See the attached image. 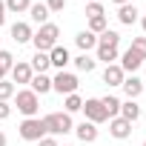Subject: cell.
<instances>
[{
	"label": "cell",
	"mask_w": 146,
	"mask_h": 146,
	"mask_svg": "<svg viewBox=\"0 0 146 146\" xmlns=\"http://www.w3.org/2000/svg\"><path fill=\"white\" fill-rule=\"evenodd\" d=\"M57 37H60V26H57V23H43V26L35 32V37H32L35 52H52V49L57 46Z\"/></svg>",
	"instance_id": "1"
},
{
	"label": "cell",
	"mask_w": 146,
	"mask_h": 146,
	"mask_svg": "<svg viewBox=\"0 0 146 146\" xmlns=\"http://www.w3.org/2000/svg\"><path fill=\"white\" fill-rule=\"evenodd\" d=\"M43 126H46V135H52V137L69 135L72 129H75V123H72V115H66V112H49V115L43 117Z\"/></svg>",
	"instance_id": "2"
},
{
	"label": "cell",
	"mask_w": 146,
	"mask_h": 146,
	"mask_svg": "<svg viewBox=\"0 0 146 146\" xmlns=\"http://www.w3.org/2000/svg\"><path fill=\"white\" fill-rule=\"evenodd\" d=\"M15 106H17V112H20L23 117H37V112H40V98H37L32 89H20V92H15Z\"/></svg>",
	"instance_id": "3"
},
{
	"label": "cell",
	"mask_w": 146,
	"mask_h": 146,
	"mask_svg": "<svg viewBox=\"0 0 146 146\" xmlns=\"http://www.w3.org/2000/svg\"><path fill=\"white\" fill-rule=\"evenodd\" d=\"M17 135L29 143H37L40 137H46V126H43V117H23L20 126H17Z\"/></svg>",
	"instance_id": "4"
},
{
	"label": "cell",
	"mask_w": 146,
	"mask_h": 146,
	"mask_svg": "<svg viewBox=\"0 0 146 146\" xmlns=\"http://www.w3.org/2000/svg\"><path fill=\"white\" fill-rule=\"evenodd\" d=\"M78 86H80V80H78V75L75 72H57V75L52 78V92H57V95H75L78 92Z\"/></svg>",
	"instance_id": "5"
},
{
	"label": "cell",
	"mask_w": 146,
	"mask_h": 146,
	"mask_svg": "<svg viewBox=\"0 0 146 146\" xmlns=\"http://www.w3.org/2000/svg\"><path fill=\"white\" fill-rule=\"evenodd\" d=\"M83 115H86V120L89 123H106L109 120V115H106V109H103V103H100V98H86L83 100V109H80Z\"/></svg>",
	"instance_id": "6"
},
{
	"label": "cell",
	"mask_w": 146,
	"mask_h": 146,
	"mask_svg": "<svg viewBox=\"0 0 146 146\" xmlns=\"http://www.w3.org/2000/svg\"><path fill=\"white\" fill-rule=\"evenodd\" d=\"M32 66L26 63V60H17L15 66H12V72H9V80L12 83H20V86H29V80H32Z\"/></svg>",
	"instance_id": "7"
},
{
	"label": "cell",
	"mask_w": 146,
	"mask_h": 146,
	"mask_svg": "<svg viewBox=\"0 0 146 146\" xmlns=\"http://www.w3.org/2000/svg\"><path fill=\"white\" fill-rule=\"evenodd\" d=\"M32 37H35V29H32L26 20H15V23H12V40H15L17 46L32 43Z\"/></svg>",
	"instance_id": "8"
},
{
	"label": "cell",
	"mask_w": 146,
	"mask_h": 146,
	"mask_svg": "<svg viewBox=\"0 0 146 146\" xmlns=\"http://www.w3.org/2000/svg\"><path fill=\"white\" fill-rule=\"evenodd\" d=\"M117 60H120L117 66H120L123 72H132V75H135V72H137V69L143 66V60H146V57H140V54H137L135 49H126V52H123V54H120Z\"/></svg>",
	"instance_id": "9"
},
{
	"label": "cell",
	"mask_w": 146,
	"mask_h": 146,
	"mask_svg": "<svg viewBox=\"0 0 146 146\" xmlns=\"http://www.w3.org/2000/svg\"><path fill=\"white\" fill-rule=\"evenodd\" d=\"M49 63H52V66H54L57 72H63V69H66V66L72 63V54H69V49L57 43V46H54V49L49 52Z\"/></svg>",
	"instance_id": "10"
},
{
	"label": "cell",
	"mask_w": 146,
	"mask_h": 146,
	"mask_svg": "<svg viewBox=\"0 0 146 146\" xmlns=\"http://www.w3.org/2000/svg\"><path fill=\"white\" fill-rule=\"evenodd\" d=\"M72 132L78 135V140H80V143H95V140H98V135H100V132H98V126H95V123H89V120L78 123Z\"/></svg>",
	"instance_id": "11"
},
{
	"label": "cell",
	"mask_w": 146,
	"mask_h": 146,
	"mask_svg": "<svg viewBox=\"0 0 146 146\" xmlns=\"http://www.w3.org/2000/svg\"><path fill=\"white\" fill-rule=\"evenodd\" d=\"M109 135H112L115 140H126V137L132 135V123L123 120V117H112V120H109Z\"/></svg>",
	"instance_id": "12"
},
{
	"label": "cell",
	"mask_w": 146,
	"mask_h": 146,
	"mask_svg": "<svg viewBox=\"0 0 146 146\" xmlns=\"http://www.w3.org/2000/svg\"><path fill=\"white\" fill-rule=\"evenodd\" d=\"M123 80H126V72H123L117 63H109V66L103 69V83H106V86H123Z\"/></svg>",
	"instance_id": "13"
},
{
	"label": "cell",
	"mask_w": 146,
	"mask_h": 146,
	"mask_svg": "<svg viewBox=\"0 0 146 146\" xmlns=\"http://www.w3.org/2000/svg\"><path fill=\"white\" fill-rule=\"evenodd\" d=\"M75 46H78L83 54H89L92 49H98V35H92L89 29H83V32L75 35Z\"/></svg>",
	"instance_id": "14"
},
{
	"label": "cell",
	"mask_w": 146,
	"mask_h": 146,
	"mask_svg": "<svg viewBox=\"0 0 146 146\" xmlns=\"http://www.w3.org/2000/svg\"><path fill=\"white\" fill-rule=\"evenodd\" d=\"M117 20H120L123 26H132V23H137V20H140V12H137V6H135V3H123V6H117Z\"/></svg>",
	"instance_id": "15"
},
{
	"label": "cell",
	"mask_w": 146,
	"mask_h": 146,
	"mask_svg": "<svg viewBox=\"0 0 146 146\" xmlns=\"http://www.w3.org/2000/svg\"><path fill=\"white\" fill-rule=\"evenodd\" d=\"M29 89H32L37 98H43V95H49V92H52V78H49V75H32Z\"/></svg>",
	"instance_id": "16"
},
{
	"label": "cell",
	"mask_w": 146,
	"mask_h": 146,
	"mask_svg": "<svg viewBox=\"0 0 146 146\" xmlns=\"http://www.w3.org/2000/svg\"><path fill=\"white\" fill-rule=\"evenodd\" d=\"M123 92H126V100H137L140 95H143V80L137 78V75H132V78H126L123 80V86H120Z\"/></svg>",
	"instance_id": "17"
},
{
	"label": "cell",
	"mask_w": 146,
	"mask_h": 146,
	"mask_svg": "<svg viewBox=\"0 0 146 146\" xmlns=\"http://www.w3.org/2000/svg\"><path fill=\"white\" fill-rule=\"evenodd\" d=\"M29 66H32L35 75H46V72L52 69V63H49V52H35L32 60H29Z\"/></svg>",
	"instance_id": "18"
},
{
	"label": "cell",
	"mask_w": 146,
	"mask_h": 146,
	"mask_svg": "<svg viewBox=\"0 0 146 146\" xmlns=\"http://www.w3.org/2000/svg\"><path fill=\"white\" fill-rule=\"evenodd\" d=\"M117 117H123V120H129V123L140 120V106H137V100H120V115H117Z\"/></svg>",
	"instance_id": "19"
},
{
	"label": "cell",
	"mask_w": 146,
	"mask_h": 146,
	"mask_svg": "<svg viewBox=\"0 0 146 146\" xmlns=\"http://www.w3.org/2000/svg\"><path fill=\"white\" fill-rule=\"evenodd\" d=\"M49 9H46V3H32L29 6V17H32V23H37V26H43V23H49Z\"/></svg>",
	"instance_id": "20"
},
{
	"label": "cell",
	"mask_w": 146,
	"mask_h": 146,
	"mask_svg": "<svg viewBox=\"0 0 146 146\" xmlns=\"http://www.w3.org/2000/svg\"><path fill=\"white\" fill-rule=\"evenodd\" d=\"M95 52H98V57H95V60H100V63H106V66H109V63H115V60L120 57L117 46H103V43H98V49H95Z\"/></svg>",
	"instance_id": "21"
},
{
	"label": "cell",
	"mask_w": 146,
	"mask_h": 146,
	"mask_svg": "<svg viewBox=\"0 0 146 146\" xmlns=\"http://www.w3.org/2000/svg\"><path fill=\"white\" fill-rule=\"evenodd\" d=\"M72 63H75V69L78 72H86V75H89V72H95V66H98V60L95 57H89V54H78V57H72Z\"/></svg>",
	"instance_id": "22"
},
{
	"label": "cell",
	"mask_w": 146,
	"mask_h": 146,
	"mask_svg": "<svg viewBox=\"0 0 146 146\" xmlns=\"http://www.w3.org/2000/svg\"><path fill=\"white\" fill-rule=\"evenodd\" d=\"M100 103H103V109H106L109 120L120 115V98H115V95H103V98H100Z\"/></svg>",
	"instance_id": "23"
},
{
	"label": "cell",
	"mask_w": 146,
	"mask_h": 146,
	"mask_svg": "<svg viewBox=\"0 0 146 146\" xmlns=\"http://www.w3.org/2000/svg\"><path fill=\"white\" fill-rule=\"evenodd\" d=\"M80 109H83V98H80L78 92L63 98V112H66V115H75V112H80Z\"/></svg>",
	"instance_id": "24"
},
{
	"label": "cell",
	"mask_w": 146,
	"mask_h": 146,
	"mask_svg": "<svg viewBox=\"0 0 146 146\" xmlns=\"http://www.w3.org/2000/svg\"><path fill=\"white\" fill-rule=\"evenodd\" d=\"M3 3H6V12L9 15H23V12H29L32 0H3Z\"/></svg>",
	"instance_id": "25"
},
{
	"label": "cell",
	"mask_w": 146,
	"mask_h": 146,
	"mask_svg": "<svg viewBox=\"0 0 146 146\" xmlns=\"http://www.w3.org/2000/svg\"><path fill=\"white\" fill-rule=\"evenodd\" d=\"M106 29H109L106 15H103V17H89V32H92V35H103Z\"/></svg>",
	"instance_id": "26"
},
{
	"label": "cell",
	"mask_w": 146,
	"mask_h": 146,
	"mask_svg": "<svg viewBox=\"0 0 146 146\" xmlns=\"http://www.w3.org/2000/svg\"><path fill=\"white\" fill-rule=\"evenodd\" d=\"M98 43H103V46H120V35L115 29H106L103 35H98Z\"/></svg>",
	"instance_id": "27"
},
{
	"label": "cell",
	"mask_w": 146,
	"mask_h": 146,
	"mask_svg": "<svg viewBox=\"0 0 146 146\" xmlns=\"http://www.w3.org/2000/svg\"><path fill=\"white\" fill-rule=\"evenodd\" d=\"M15 92H17V86H15L9 78H6V80H0V100H12Z\"/></svg>",
	"instance_id": "28"
},
{
	"label": "cell",
	"mask_w": 146,
	"mask_h": 146,
	"mask_svg": "<svg viewBox=\"0 0 146 146\" xmlns=\"http://www.w3.org/2000/svg\"><path fill=\"white\" fill-rule=\"evenodd\" d=\"M103 3L100 0H95V3H86V17H103Z\"/></svg>",
	"instance_id": "29"
},
{
	"label": "cell",
	"mask_w": 146,
	"mask_h": 146,
	"mask_svg": "<svg viewBox=\"0 0 146 146\" xmlns=\"http://www.w3.org/2000/svg\"><path fill=\"white\" fill-rule=\"evenodd\" d=\"M0 66H3L6 72H12V66H15V54L6 52V49H0Z\"/></svg>",
	"instance_id": "30"
},
{
	"label": "cell",
	"mask_w": 146,
	"mask_h": 146,
	"mask_svg": "<svg viewBox=\"0 0 146 146\" xmlns=\"http://www.w3.org/2000/svg\"><path fill=\"white\" fill-rule=\"evenodd\" d=\"M129 49H135L140 57H146V37H132V46Z\"/></svg>",
	"instance_id": "31"
},
{
	"label": "cell",
	"mask_w": 146,
	"mask_h": 146,
	"mask_svg": "<svg viewBox=\"0 0 146 146\" xmlns=\"http://www.w3.org/2000/svg\"><path fill=\"white\" fill-rule=\"evenodd\" d=\"M46 9L54 15V12H63L66 9V0H46Z\"/></svg>",
	"instance_id": "32"
},
{
	"label": "cell",
	"mask_w": 146,
	"mask_h": 146,
	"mask_svg": "<svg viewBox=\"0 0 146 146\" xmlns=\"http://www.w3.org/2000/svg\"><path fill=\"white\" fill-rule=\"evenodd\" d=\"M9 115H12V103L9 100H0V120H6Z\"/></svg>",
	"instance_id": "33"
},
{
	"label": "cell",
	"mask_w": 146,
	"mask_h": 146,
	"mask_svg": "<svg viewBox=\"0 0 146 146\" xmlns=\"http://www.w3.org/2000/svg\"><path fill=\"white\" fill-rule=\"evenodd\" d=\"M37 146H60V143H57V137L46 135V137H40V140H37Z\"/></svg>",
	"instance_id": "34"
},
{
	"label": "cell",
	"mask_w": 146,
	"mask_h": 146,
	"mask_svg": "<svg viewBox=\"0 0 146 146\" xmlns=\"http://www.w3.org/2000/svg\"><path fill=\"white\" fill-rule=\"evenodd\" d=\"M6 17H9V12H6V3H3V0H0V26L6 23Z\"/></svg>",
	"instance_id": "35"
},
{
	"label": "cell",
	"mask_w": 146,
	"mask_h": 146,
	"mask_svg": "<svg viewBox=\"0 0 146 146\" xmlns=\"http://www.w3.org/2000/svg\"><path fill=\"white\" fill-rule=\"evenodd\" d=\"M6 75H9V72H6L3 66H0V80H6Z\"/></svg>",
	"instance_id": "36"
},
{
	"label": "cell",
	"mask_w": 146,
	"mask_h": 146,
	"mask_svg": "<svg viewBox=\"0 0 146 146\" xmlns=\"http://www.w3.org/2000/svg\"><path fill=\"white\" fill-rule=\"evenodd\" d=\"M6 143H9V140H6V135H3V132H0V146H6Z\"/></svg>",
	"instance_id": "37"
},
{
	"label": "cell",
	"mask_w": 146,
	"mask_h": 146,
	"mask_svg": "<svg viewBox=\"0 0 146 146\" xmlns=\"http://www.w3.org/2000/svg\"><path fill=\"white\" fill-rule=\"evenodd\" d=\"M140 29H143V32H146V15H143V17H140Z\"/></svg>",
	"instance_id": "38"
},
{
	"label": "cell",
	"mask_w": 146,
	"mask_h": 146,
	"mask_svg": "<svg viewBox=\"0 0 146 146\" xmlns=\"http://www.w3.org/2000/svg\"><path fill=\"white\" fill-rule=\"evenodd\" d=\"M112 3H115V6H123V3H129V0H112Z\"/></svg>",
	"instance_id": "39"
},
{
	"label": "cell",
	"mask_w": 146,
	"mask_h": 146,
	"mask_svg": "<svg viewBox=\"0 0 146 146\" xmlns=\"http://www.w3.org/2000/svg\"><path fill=\"white\" fill-rule=\"evenodd\" d=\"M86 3H95V0H86Z\"/></svg>",
	"instance_id": "40"
},
{
	"label": "cell",
	"mask_w": 146,
	"mask_h": 146,
	"mask_svg": "<svg viewBox=\"0 0 146 146\" xmlns=\"http://www.w3.org/2000/svg\"><path fill=\"white\" fill-rule=\"evenodd\" d=\"M63 146H72V143H63Z\"/></svg>",
	"instance_id": "41"
},
{
	"label": "cell",
	"mask_w": 146,
	"mask_h": 146,
	"mask_svg": "<svg viewBox=\"0 0 146 146\" xmlns=\"http://www.w3.org/2000/svg\"><path fill=\"white\" fill-rule=\"evenodd\" d=\"M140 146H146V140H143V143H140Z\"/></svg>",
	"instance_id": "42"
},
{
	"label": "cell",
	"mask_w": 146,
	"mask_h": 146,
	"mask_svg": "<svg viewBox=\"0 0 146 146\" xmlns=\"http://www.w3.org/2000/svg\"><path fill=\"white\" fill-rule=\"evenodd\" d=\"M0 40H3V37H0Z\"/></svg>",
	"instance_id": "43"
}]
</instances>
